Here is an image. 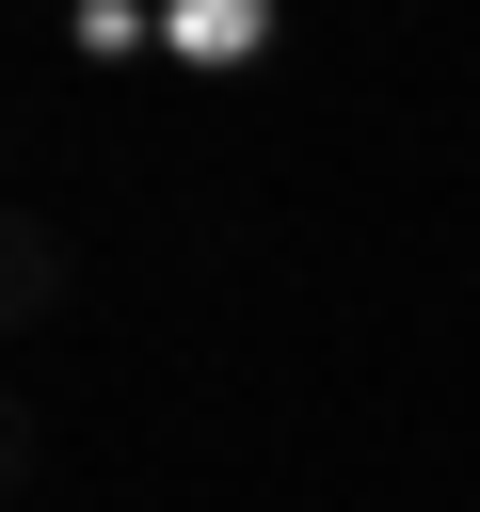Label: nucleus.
<instances>
[{
	"instance_id": "nucleus-1",
	"label": "nucleus",
	"mask_w": 480,
	"mask_h": 512,
	"mask_svg": "<svg viewBox=\"0 0 480 512\" xmlns=\"http://www.w3.org/2000/svg\"><path fill=\"white\" fill-rule=\"evenodd\" d=\"M64 304H80V240L48 208H16L0 224V320H64Z\"/></svg>"
}]
</instances>
